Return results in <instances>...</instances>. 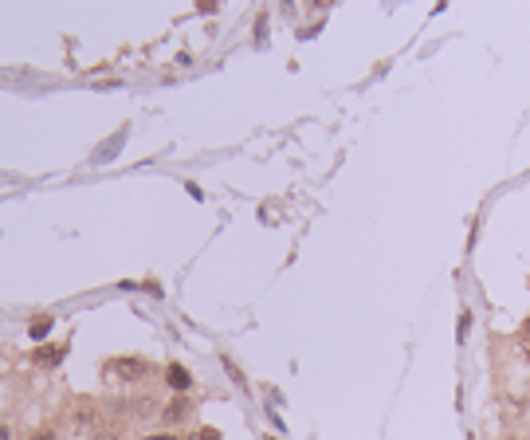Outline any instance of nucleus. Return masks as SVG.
Instances as JSON below:
<instances>
[{
  "instance_id": "nucleus-7",
  "label": "nucleus",
  "mask_w": 530,
  "mask_h": 440,
  "mask_svg": "<svg viewBox=\"0 0 530 440\" xmlns=\"http://www.w3.org/2000/svg\"><path fill=\"white\" fill-rule=\"evenodd\" d=\"M468 330H471V311H464V315H459V342L468 338Z\"/></svg>"
},
{
  "instance_id": "nucleus-5",
  "label": "nucleus",
  "mask_w": 530,
  "mask_h": 440,
  "mask_svg": "<svg viewBox=\"0 0 530 440\" xmlns=\"http://www.w3.org/2000/svg\"><path fill=\"white\" fill-rule=\"evenodd\" d=\"M48 330H51V318L39 315L36 322H32V338H36V342H39V338H48Z\"/></svg>"
},
{
  "instance_id": "nucleus-12",
  "label": "nucleus",
  "mask_w": 530,
  "mask_h": 440,
  "mask_svg": "<svg viewBox=\"0 0 530 440\" xmlns=\"http://www.w3.org/2000/svg\"><path fill=\"white\" fill-rule=\"evenodd\" d=\"M527 334H530V318H527Z\"/></svg>"
},
{
  "instance_id": "nucleus-11",
  "label": "nucleus",
  "mask_w": 530,
  "mask_h": 440,
  "mask_svg": "<svg viewBox=\"0 0 530 440\" xmlns=\"http://www.w3.org/2000/svg\"><path fill=\"white\" fill-rule=\"evenodd\" d=\"M149 440H177L173 432H157V437H149Z\"/></svg>"
},
{
  "instance_id": "nucleus-13",
  "label": "nucleus",
  "mask_w": 530,
  "mask_h": 440,
  "mask_svg": "<svg viewBox=\"0 0 530 440\" xmlns=\"http://www.w3.org/2000/svg\"><path fill=\"white\" fill-rule=\"evenodd\" d=\"M527 358H530V342H527Z\"/></svg>"
},
{
  "instance_id": "nucleus-2",
  "label": "nucleus",
  "mask_w": 530,
  "mask_h": 440,
  "mask_svg": "<svg viewBox=\"0 0 530 440\" xmlns=\"http://www.w3.org/2000/svg\"><path fill=\"white\" fill-rule=\"evenodd\" d=\"M165 381H169V389H177V393L193 389V374H189L181 362H169V366H165Z\"/></svg>"
},
{
  "instance_id": "nucleus-3",
  "label": "nucleus",
  "mask_w": 530,
  "mask_h": 440,
  "mask_svg": "<svg viewBox=\"0 0 530 440\" xmlns=\"http://www.w3.org/2000/svg\"><path fill=\"white\" fill-rule=\"evenodd\" d=\"M189 413H193V405L185 401V397H177V401L165 405V413H161V416H165V425H177V421H185Z\"/></svg>"
},
{
  "instance_id": "nucleus-1",
  "label": "nucleus",
  "mask_w": 530,
  "mask_h": 440,
  "mask_svg": "<svg viewBox=\"0 0 530 440\" xmlns=\"http://www.w3.org/2000/svg\"><path fill=\"white\" fill-rule=\"evenodd\" d=\"M149 374V362L145 358H110L102 366V378L107 381H118V385H134Z\"/></svg>"
},
{
  "instance_id": "nucleus-6",
  "label": "nucleus",
  "mask_w": 530,
  "mask_h": 440,
  "mask_svg": "<svg viewBox=\"0 0 530 440\" xmlns=\"http://www.w3.org/2000/svg\"><path fill=\"white\" fill-rule=\"evenodd\" d=\"M95 421V409L91 405H79V413H75V425H91Z\"/></svg>"
},
{
  "instance_id": "nucleus-10",
  "label": "nucleus",
  "mask_w": 530,
  "mask_h": 440,
  "mask_svg": "<svg viewBox=\"0 0 530 440\" xmlns=\"http://www.w3.org/2000/svg\"><path fill=\"white\" fill-rule=\"evenodd\" d=\"M95 440H118V432H98Z\"/></svg>"
},
{
  "instance_id": "nucleus-9",
  "label": "nucleus",
  "mask_w": 530,
  "mask_h": 440,
  "mask_svg": "<svg viewBox=\"0 0 530 440\" xmlns=\"http://www.w3.org/2000/svg\"><path fill=\"white\" fill-rule=\"evenodd\" d=\"M32 440H55V428H39V432H36Z\"/></svg>"
},
{
  "instance_id": "nucleus-4",
  "label": "nucleus",
  "mask_w": 530,
  "mask_h": 440,
  "mask_svg": "<svg viewBox=\"0 0 530 440\" xmlns=\"http://www.w3.org/2000/svg\"><path fill=\"white\" fill-rule=\"evenodd\" d=\"M63 346H44V350H36V362L39 366H55V362H63Z\"/></svg>"
},
{
  "instance_id": "nucleus-8",
  "label": "nucleus",
  "mask_w": 530,
  "mask_h": 440,
  "mask_svg": "<svg viewBox=\"0 0 530 440\" xmlns=\"http://www.w3.org/2000/svg\"><path fill=\"white\" fill-rule=\"evenodd\" d=\"M224 369H228L232 378H236V385H244V374L236 369V362H232V358H224Z\"/></svg>"
}]
</instances>
